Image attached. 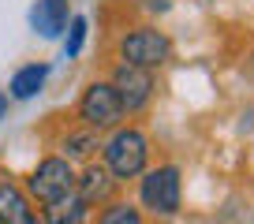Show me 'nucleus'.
<instances>
[{
    "label": "nucleus",
    "mask_w": 254,
    "mask_h": 224,
    "mask_svg": "<svg viewBox=\"0 0 254 224\" xmlns=\"http://www.w3.org/2000/svg\"><path fill=\"white\" fill-rule=\"evenodd\" d=\"M146 8L150 11H168V0H146Z\"/></svg>",
    "instance_id": "15"
},
{
    "label": "nucleus",
    "mask_w": 254,
    "mask_h": 224,
    "mask_svg": "<svg viewBox=\"0 0 254 224\" xmlns=\"http://www.w3.org/2000/svg\"><path fill=\"white\" fill-rule=\"evenodd\" d=\"M101 161H105V168H109L120 183L138 179L146 172V165H150V138H146L138 127H131V123H120L116 131L105 135Z\"/></svg>",
    "instance_id": "1"
},
{
    "label": "nucleus",
    "mask_w": 254,
    "mask_h": 224,
    "mask_svg": "<svg viewBox=\"0 0 254 224\" xmlns=\"http://www.w3.org/2000/svg\"><path fill=\"white\" fill-rule=\"evenodd\" d=\"M86 34H90V19L86 15H71V23H67V30H64V56H67V60H75V56L82 53Z\"/></svg>",
    "instance_id": "14"
},
{
    "label": "nucleus",
    "mask_w": 254,
    "mask_h": 224,
    "mask_svg": "<svg viewBox=\"0 0 254 224\" xmlns=\"http://www.w3.org/2000/svg\"><path fill=\"white\" fill-rule=\"evenodd\" d=\"M90 217V206L79 198V194H64L60 202H49L41 206V224H82Z\"/></svg>",
    "instance_id": "12"
},
{
    "label": "nucleus",
    "mask_w": 254,
    "mask_h": 224,
    "mask_svg": "<svg viewBox=\"0 0 254 224\" xmlns=\"http://www.w3.org/2000/svg\"><path fill=\"white\" fill-rule=\"evenodd\" d=\"M109 82L116 86L120 101H124L127 116H138V112L150 109L153 94H157V82H153V71H146V67H135L127 64V60H116L109 71Z\"/></svg>",
    "instance_id": "6"
},
{
    "label": "nucleus",
    "mask_w": 254,
    "mask_h": 224,
    "mask_svg": "<svg viewBox=\"0 0 254 224\" xmlns=\"http://www.w3.org/2000/svg\"><path fill=\"white\" fill-rule=\"evenodd\" d=\"M67 23H71V8H67V0H34L30 26H34V34H38V38H45V41L64 38Z\"/></svg>",
    "instance_id": "8"
},
{
    "label": "nucleus",
    "mask_w": 254,
    "mask_h": 224,
    "mask_svg": "<svg viewBox=\"0 0 254 224\" xmlns=\"http://www.w3.org/2000/svg\"><path fill=\"white\" fill-rule=\"evenodd\" d=\"M180 198H183V183H180V168L176 165H157L146 168L138 176V206L153 217H176L180 213Z\"/></svg>",
    "instance_id": "4"
},
{
    "label": "nucleus",
    "mask_w": 254,
    "mask_h": 224,
    "mask_svg": "<svg viewBox=\"0 0 254 224\" xmlns=\"http://www.w3.org/2000/svg\"><path fill=\"white\" fill-rule=\"evenodd\" d=\"M116 56L127 60L135 67H146V71H157L172 60V38L157 26H131V30L120 38Z\"/></svg>",
    "instance_id": "5"
},
{
    "label": "nucleus",
    "mask_w": 254,
    "mask_h": 224,
    "mask_svg": "<svg viewBox=\"0 0 254 224\" xmlns=\"http://www.w3.org/2000/svg\"><path fill=\"white\" fill-rule=\"evenodd\" d=\"M45 79H49V64H45V60L23 64L15 75H11V82H8V97H15V101H30V97H38L41 90H45Z\"/></svg>",
    "instance_id": "11"
},
{
    "label": "nucleus",
    "mask_w": 254,
    "mask_h": 224,
    "mask_svg": "<svg viewBox=\"0 0 254 224\" xmlns=\"http://www.w3.org/2000/svg\"><path fill=\"white\" fill-rule=\"evenodd\" d=\"M75 179H79V172H75L71 161L60 157V153H49V157H41L38 165L30 168L23 191L30 194V202L49 206V202H60L64 194H71L75 191Z\"/></svg>",
    "instance_id": "3"
},
{
    "label": "nucleus",
    "mask_w": 254,
    "mask_h": 224,
    "mask_svg": "<svg viewBox=\"0 0 254 224\" xmlns=\"http://www.w3.org/2000/svg\"><path fill=\"white\" fill-rule=\"evenodd\" d=\"M116 191H120V179L112 176L109 168H105V161H90V165H82V168H79L75 194H79V198L86 202L90 209L109 206V202L116 198Z\"/></svg>",
    "instance_id": "7"
},
{
    "label": "nucleus",
    "mask_w": 254,
    "mask_h": 224,
    "mask_svg": "<svg viewBox=\"0 0 254 224\" xmlns=\"http://www.w3.org/2000/svg\"><path fill=\"white\" fill-rule=\"evenodd\" d=\"M101 142L105 138L97 135V131L90 127H71V131H64L60 142H56V150H60V157H67L71 165H90V161H97V153H101Z\"/></svg>",
    "instance_id": "10"
},
{
    "label": "nucleus",
    "mask_w": 254,
    "mask_h": 224,
    "mask_svg": "<svg viewBox=\"0 0 254 224\" xmlns=\"http://www.w3.org/2000/svg\"><path fill=\"white\" fill-rule=\"evenodd\" d=\"M0 224H41L30 194L11 179H0Z\"/></svg>",
    "instance_id": "9"
},
{
    "label": "nucleus",
    "mask_w": 254,
    "mask_h": 224,
    "mask_svg": "<svg viewBox=\"0 0 254 224\" xmlns=\"http://www.w3.org/2000/svg\"><path fill=\"white\" fill-rule=\"evenodd\" d=\"M94 224H146V217H142L138 206H131V202H124V198H112L109 206L97 209Z\"/></svg>",
    "instance_id": "13"
},
{
    "label": "nucleus",
    "mask_w": 254,
    "mask_h": 224,
    "mask_svg": "<svg viewBox=\"0 0 254 224\" xmlns=\"http://www.w3.org/2000/svg\"><path fill=\"white\" fill-rule=\"evenodd\" d=\"M75 120L82 127L97 131V135H109V131H116L127 120V109H124V101H120L116 86L109 79H94L79 94V101H75Z\"/></svg>",
    "instance_id": "2"
},
{
    "label": "nucleus",
    "mask_w": 254,
    "mask_h": 224,
    "mask_svg": "<svg viewBox=\"0 0 254 224\" xmlns=\"http://www.w3.org/2000/svg\"><path fill=\"white\" fill-rule=\"evenodd\" d=\"M4 116H8V94L0 90V120H4Z\"/></svg>",
    "instance_id": "16"
}]
</instances>
